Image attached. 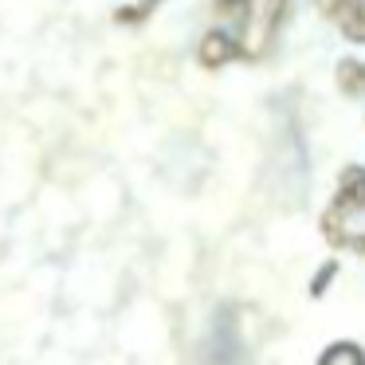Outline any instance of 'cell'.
<instances>
[{
	"label": "cell",
	"instance_id": "obj_1",
	"mask_svg": "<svg viewBox=\"0 0 365 365\" xmlns=\"http://www.w3.org/2000/svg\"><path fill=\"white\" fill-rule=\"evenodd\" d=\"M208 361L212 365H240V334L232 314H220L212 326V341H208Z\"/></svg>",
	"mask_w": 365,
	"mask_h": 365
},
{
	"label": "cell",
	"instance_id": "obj_2",
	"mask_svg": "<svg viewBox=\"0 0 365 365\" xmlns=\"http://www.w3.org/2000/svg\"><path fill=\"white\" fill-rule=\"evenodd\" d=\"M318 365H365V354L357 346H349V341H341V346L326 349Z\"/></svg>",
	"mask_w": 365,
	"mask_h": 365
}]
</instances>
